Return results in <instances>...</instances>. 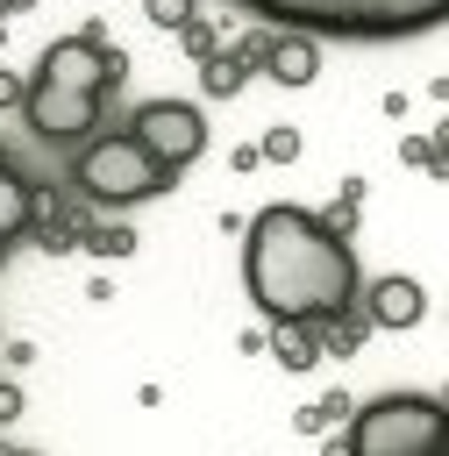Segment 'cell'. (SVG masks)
Here are the masks:
<instances>
[{
  "label": "cell",
  "mask_w": 449,
  "mask_h": 456,
  "mask_svg": "<svg viewBox=\"0 0 449 456\" xmlns=\"http://www.w3.org/2000/svg\"><path fill=\"white\" fill-rule=\"evenodd\" d=\"M242 285L264 321H328V314L356 306L363 271H356L349 235H335L321 214L278 200L242 228Z\"/></svg>",
  "instance_id": "obj_1"
},
{
  "label": "cell",
  "mask_w": 449,
  "mask_h": 456,
  "mask_svg": "<svg viewBox=\"0 0 449 456\" xmlns=\"http://www.w3.org/2000/svg\"><path fill=\"white\" fill-rule=\"evenodd\" d=\"M271 28L299 36H335V43H406L449 21V0H235Z\"/></svg>",
  "instance_id": "obj_2"
},
{
  "label": "cell",
  "mask_w": 449,
  "mask_h": 456,
  "mask_svg": "<svg viewBox=\"0 0 449 456\" xmlns=\"http://www.w3.org/2000/svg\"><path fill=\"white\" fill-rule=\"evenodd\" d=\"M449 449V406L435 392H385L356 406L342 456H442Z\"/></svg>",
  "instance_id": "obj_3"
},
{
  "label": "cell",
  "mask_w": 449,
  "mask_h": 456,
  "mask_svg": "<svg viewBox=\"0 0 449 456\" xmlns=\"http://www.w3.org/2000/svg\"><path fill=\"white\" fill-rule=\"evenodd\" d=\"M171 178H178V171H164L128 128L93 135V142L78 150V164H71V185H78V200H93V207H135V200H157Z\"/></svg>",
  "instance_id": "obj_4"
},
{
  "label": "cell",
  "mask_w": 449,
  "mask_h": 456,
  "mask_svg": "<svg viewBox=\"0 0 449 456\" xmlns=\"http://www.w3.org/2000/svg\"><path fill=\"white\" fill-rule=\"evenodd\" d=\"M121 78H128V57H121L100 28L57 36V43L36 57V86H64V93H114Z\"/></svg>",
  "instance_id": "obj_5"
},
{
  "label": "cell",
  "mask_w": 449,
  "mask_h": 456,
  "mask_svg": "<svg viewBox=\"0 0 449 456\" xmlns=\"http://www.w3.org/2000/svg\"><path fill=\"white\" fill-rule=\"evenodd\" d=\"M128 135H135L164 171H185V164L207 150V114H200L192 100H143L135 121H128Z\"/></svg>",
  "instance_id": "obj_6"
},
{
  "label": "cell",
  "mask_w": 449,
  "mask_h": 456,
  "mask_svg": "<svg viewBox=\"0 0 449 456\" xmlns=\"http://www.w3.org/2000/svg\"><path fill=\"white\" fill-rule=\"evenodd\" d=\"M100 107H107V93H64V86H36V78L21 93V121L43 142H86L100 128Z\"/></svg>",
  "instance_id": "obj_7"
},
{
  "label": "cell",
  "mask_w": 449,
  "mask_h": 456,
  "mask_svg": "<svg viewBox=\"0 0 449 456\" xmlns=\"http://www.w3.org/2000/svg\"><path fill=\"white\" fill-rule=\"evenodd\" d=\"M257 71L278 78V86H314V78H321V43L299 36V28H278V36H264Z\"/></svg>",
  "instance_id": "obj_8"
},
{
  "label": "cell",
  "mask_w": 449,
  "mask_h": 456,
  "mask_svg": "<svg viewBox=\"0 0 449 456\" xmlns=\"http://www.w3.org/2000/svg\"><path fill=\"white\" fill-rule=\"evenodd\" d=\"M257 50H264V36H242L235 50L200 57V93H207V100H235V93L257 78Z\"/></svg>",
  "instance_id": "obj_9"
},
{
  "label": "cell",
  "mask_w": 449,
  "mask_h": 456,
  "mask_svg": "<svg viewBox=\"0 0 449 456\" xmlns=\"http://www.w3.org/2000/svg\"><path fill=\"white\" fill-rule=\"evenodd\" d=\"M420 314H428L420 278H378V285L363 292V321H371V328H413Z\"/></svg>",
  "instance_id": "obj_10"
},
{
  "label": "cell",
  "mask_w": 449,
  "mask_h": 456,
  "mask_svg": "<svg viewBox=\"0 0 449 456\" xmlns=\"http://www.w3.org/2000/svg\"><path fill=\"white\" fill-rule=\"evenodd\" d=\"M264 349L285 363V370H314L321 363V342H314V321H271Z\"/></svg>",
  "instance_id": "obj_11"
},
{
  "label": "cell",
  "mask_w": 449,
  "mask_h": 456,
  "mask_svg": "<svg viewBox=\"0 0 449 456\" xmlns=\"http://www.w3.org/2000/svg\"><path fill=\"white\" fill-rule=\"evenodd\" d=\"M14 235H29V178H21V164L0 150V249H7Z\"/></svg>",
  "instance_id": "obj_12"
},
{
  "label": "cell",
  "mask_w": 449,
  "mask_h": 456,
  "mask_svg": "<svg viewBox=\"0 0 449 456\" xmlns=\"http://www.w3.org/2000/svg\"><path fill=\"white\" fill-rule=\"evenodd\" d=\"M363 335H371L363 306H342V314L314 321V342H321V356H356V349H363Z\"/></svg>",
  "instance_id": "obj_13"
},
{
  "label": "cell",
  "mask_w": 449,
  "mask_h": 456,
  "mask_svg": "<svg viewBox=\"0 0 449 456\" xmlns=\"http://www.w3.org/2000/svg\"><path fill=\"white\" fill-rule=\"evenodd\" d=\"M78 249H93V256H107V264H114V256H135V228H128V221H86V228H78Z\"/></svg>",
  "instance_id": "obj_14"
},
{
  "label": "cell",
  "mask_w": 449,
  "mask_h": 456,
  "mask_svg": "<svg viewBox=\"0 0 449 456\" xmlns=\"http://www.w3.org/2000/svg\"><path fill=\"white\" fill-rule=\"evenodd\" d=\"M171 36H178V50H185V57H192V64H200V57H214V50H221V28H214V21H200V14H192V21H178V28H171Z\"/></svg>",
  "instance_id": "obj_15"
},
{
  "label": "cell",
  "mask_w": 449,
  "mask_h": 456,
  "mask_svg": "<svg viewBox=\"0 0 449 456\" xmlns=\"http://www.w3.org/2000/svg\"><path fill=\"white\" fill-rule=\"evenodd\" d=\"M257 157H264V164H299V128H264Z\"/></svg>",
  "instance_id": "obj_16"
},
{
  "label": "cell",
  "mask_w": 449,
  "mask_h": 456,
  "mask_svg": "<svg viewBox=\"0 0 449 456\" xmlns=\"http://www.w3.org/2000/svg\"><path fill=\"white\" fill-rule=\"evenodd\" d=\"M143 14H150V28H178L200 14V0H143Z\"/></svg>",
  "instance_id": "obj_17"
},
{
  "label": "cell",
  "mask_w": 449,
  "mask_h": 456,
  "mask_svg": "<svg viewBox=\"0 0 449 456\" xmlns=\"http://www.w3.org/2000/svg\"><path fill=\"white\" fill-rule=\"evenodd\" d=\"M335 420H349V399H314L306 413H299V428L314 435V428H335Z\"/></svg>",
  "instance_id": "obj_18"
},
{
  "label": "cell",
  "mask_w": 449,
  "mask_h": 456,
  "mask_svg": "<svg viewBox=\"0 0 449 456\" xmlns=\"http://www.w3.org/2000/svg\"><path fill=\"white\" fill-rule=\"evenodd\" d=\"M399 157H406V164H420V171H442V164H435V157H442V150H435V135H413Z\"/></svg>",
  "instance_id": "obj_19"
},
{
  "label": "cell",
  "mask_w": 449,
  "mask_h": 456,
  "mask_svg": "<svg viewBox=\"0 0 449 456\" xmlns=\"http://www.w3.org/2000/svg\"><path fill=\"white\" fill-rule=\"evenodd\" d=\"M21 93H29V78H21V71H7V64H0V107H21Z\"/></svg>",
  "instance_id": "obj_20"
},
{
  "label": "cell",
  "mask_w": 449,
  "mask_h": 456,
  "mask_svg": "<svg viewBox=\"0 0 449 456\" xmlns=\"http://www.w3.org/2000/svg\"><path fill=\"white\" fill-rule=\"evenodd\" d=\"M7 420H21V385L0 378V428H7Z\"/></svg>",
  "instance_id": "obj_21"
},
{
  "label": "cell",
  "mask_w": 449,
  "mask_h": 456,
  "mask_svg": "<svg viewBox=\"0 0 449 456\" xmlns=\"http://www.w3.org/2000/svg\"><path fill=\"white\" fill-rule=\"evenodd\" d=\"M36 0H0V21H14V14H29Z\"/></svg>",
  "instance_id": "obj_22"
},
{
  "label": "cell",
  "mask_w": 449,
  "mask_h": 456,
  "mask_svg": "<svg viewBox=\"0 0 449 456\" xmlns=\"http://www.w3.org/2000/svg\"><path fill=\"white\" fill-rule=\"evenodd\" d=\"M0 256H7V249H0Z\"/></svg>",
  "instance_id": "obj_23"
},
{
  "label": "cell",
  "mask_w": 449,
  "mask_h": 456,
  "mask_svg": "<svg viewBox=\"0 0 449 456\" xmlns=\"http://www.w3.org/2000/svg\"><path fill=\"white\" fill-rule=\"evenodd\" d=\"M442 456H449V449H442Z\"/></svg>",
  "instance_id": "obj_24"
}]
</instances>
